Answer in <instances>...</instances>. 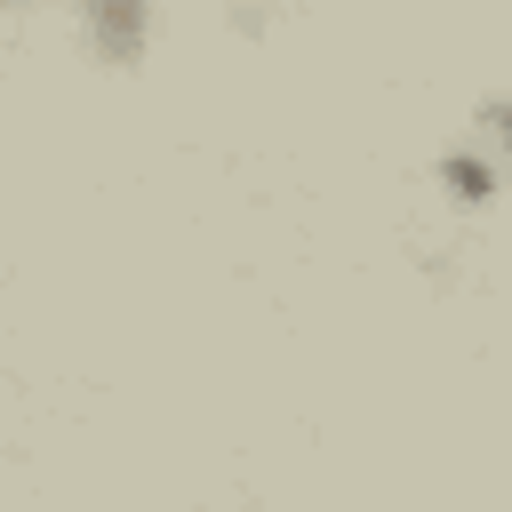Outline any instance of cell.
<instances>
[{"instance_id":"3","label":"cell","mask_w":512,"mask_h":512,"mask_svg":"<svg viewBox=\"0 0 512 512\" xmlns=\"http://www.w3.org/2000/svg\"><path fill=\"white\" fill-rule=\"evenodd\" d=\"M480 128H488V144L512 160V96H488V104H480Z\"/></svg>"},{"instance_id":"2","label":"cell","mask_w":512,"mask_h":512,"mask_svg":"<svg viewBox=\"0 0 512 512\" xmlns=\"http://www.w3.org/2000/svg\"><path fill=\"white\" fill-rule=\"evenodd\" d=\"M88 32H96L112 56H136V40H144V8H128V0H104V8H88Z\"/></svg>"},{"instance_id":"1","label":"cell","mask_w":512,"mask_h":512,"mask_svg":"<svg viewBox=\"0 0 512 512\" xmlns=\"http://www.w3.org/2000/svg\"><path fill=\"white\" fill-rule=\"evenodd\" d=\"M440 184L480 208V200L496 192V160H488V152H440Z\"/></svg>"}]
</instances>
